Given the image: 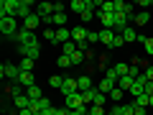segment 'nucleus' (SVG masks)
Returning a JSON list of instances; mask_svg holds the SVG:
<instances>
[{
	"mask_svg": "<svg viewBox=\"0 0 153 115\" xmlns=\"http://www.w3.org/2000/svg\"><path fill=\"white\" fill-rule=\"evenodd\" d=\"M18 46H38V38L33 31H26V28H21V31L16 33V38H13Z\"/></svg>",
	"mask_w": 153,
	"mask_h": 115,
	"instance_id": "obj_1",
	"label": "nucleus"
},
{
	"mask_svg": "<svg viewBox=\"0 0 153 115\" xmlns=\"http://www.w3.org/2000/svg\"><path fill=\"white\" fill-rule=\"evenodd\" d=\"M0 31H3V36L16 38V33L21 31L18 28V18H0Z\"/></svg>",
	"mask_w": 153,
	"mask_h": 115,
	"instance_id": "obj_2",
	"label": "nucleus"
},
{
	"mask_svg": "<svg viewBox=\"0 0 153 115\" xmlns=\"http://www.w3.org/2000/svg\"><path fill=\"white\" fill-rule=\"evenodd\" d=\"M21 0H3L0 3V18H16Z\"/></svg>",
	"mask_w": 153,
	"mask_h": 115,
	"instance_id": "obj_3",
	"label": "nucleus"
},
{
	"mask_svg": "<svg viewBox=\"0 0 153 115\" xmlns=\"http://www.w3.org/2000/svg\"><path fill=\"white\" fill-rule=\"evenodd\" d=\"M36 16L44 23L51 21V16H54V3H36Z\"/></svg>",
	"mask_w": 153,
	"mask_h": 115,
	"instance_id": "obj_4",
	"label": "nucleus"
},
{
	"mask_svg": "<svg viewBox=\"0 0 153 115\" xmlns=\"http://www.w3.org/2000/svg\"><path fill=\"white\" fill-rule=\"evenodd\" d=\"M21 72H23V69H21L18 64H3V66H0V77H3V79L8 77V79H16V82H18Z\"/></svg>",
	"mask_w": 153,
	"mask_h": 115,
	"instance_id": "obj_5",
	"label": "nucleus"
},
{
	"mask_svg": "<svg viewBox=\"0 0 153 115\" xmlns=\"http://www.w3.org/2000/svg\"><path fill=\"white\" fill-rule=\"evenodd\" d=\"M33 8H36V5H33L31 0H21V5H18V13H16V18H18V21H26V18L33 13Z\"/></svg>",
	"mask_w": 153,
	"mask_h": 115,
	"instance_id": "obj_6",
	"label": "nucleus"
},
{
	"mask_svg": "<svg viewBox=\"0 0 153 115\" xmlns=\"http://www.w3.org/2000/svg\"><path fill=\"white\" fill-rule=\"evenodd\" d=\"M64 108H69V110H79V108H84V97H82V92L66 95V105H64Z\"/></svg>",
	"mask_w": 153,
	"mask_h": 115,
	"instance_id": "obj_7",
	"label": "nucleus"
},
{
	"mask_svg": "<svg viewBox=\"0 0 153 115\" xmlns=\"http://www.w3.org/2000/svg\"><path fill=\"white\" fill-rule=\"evenodd\" d=\"M97 18H100V23H102V28H110V31H115V13L97 10Z\"/></svg>",
	"mask_w": 153,
	"mask_h": 115,
	"instance_id": "obj_8",
	"label": "nucleus"
},
{
	"mask_svg": "<svg viewBox=\"0 0 153 115\" xmlns=\"http://www.w3.org/2000/svg\"><path fill=\"white\" fill-rule=\"evenodd\" d=\"M18 51L23 59H33V61L41 56V46H18Z\"/></svg>",
	"mask_w": 153,
	"mask_h": 115,
	"instance_id": "obj_9",
	"label": "nucleus"
},
{
	"mask_svg": "<svg viewBox=\"0 0 153 115\" xmlns=\"http://www.w3.org/2000/svg\"><path fill=\"white\" fill-rule=\"evenodd\" d=\"M146 82H148V79H146V74H140V77L135 79V84H133V90H130V95H133V97H140V95H146Z\"/></svg>",
	"mask_w": 153,
	"mask_h": 115,
	"instance_id": "obj_10",
	"label": "nucleus"
},
{
	"mask_svg": "<svg viewBox=\"0 0 153 115\" xmlns=\"http://www.w3.org/2000/svg\"><path fill=\"white\" fill-rule=\"evenodd\" d=\"M61 92H64V97H66V95H74V92H79V84H76V79H71V77H64Z\"/></svg>",
	"mask_w": 153,
	"mask_h": 115,
	"instance_id": "obj_11",
	"label": "nucleus"
},
{
	"mask_svg": "<svg viewBox=\"0 0 153 115\" xmlns=\"http://www.w3.org/2000/svg\"><path fill=\"white\" fill-rule=\"evenodd\" d=\"M41 23H44V21H41V18L36 16V10H33L31 16H28L26 21H23V28H26V31H33V33H36V28L41 26Z\"/></svg>",
	"mask_w": 153,
	"mask_h": 115,
	"instance_id": "obj_12",
	"label": "nucleus"
},
{
	"mask_svg": "<svg viewBox=\"0 0 153 115\" xmlns=\"http://www.w3.org/2000/svg\"><path fill=\"white\" fill-rule=\"evenodd\" d=\"M87 36H89V28H87V26L71 28V41H76V44H82V41H87Z\"/></svg>",
	"mask_w": 153,
	"mask_h": 115,
	"instance_id": "obj_13",
	"label": "nucleus"
},
{
	"mask_svg": "<svg viewBox=\"0 0 153 115\" xmlns=\"http://www.w3.org/2000/svg\"><path fill=\"white\" fill-rule=\"evenodd\" d=\"M13 105H16L18 110H28V108H31V97H28L26 92H21V95L13 97Z\"/></svg>",
	"mask_w": 153,
	"mask_h": 115,
	"instance_id": "obj_14",
	"label": "nucleus"
},
{
	"mask_svg": "<svg viewBox=\"0 0 153 115\" xmlns=\"http://www.w3.org/2000/svg\"><path fill=\"white\" fill-rule=\"evenodd\" d=\"M66 41H71V28H56V44H61V46H64L66 44Z\"/></svg>",
	"mask_w": 153,
	"mask_h": 115,
	"instance_id": "obj_15",
	"label": "nucleus"
},
{
	"mask_svg": "<svg viewBox=\"0 0 153 115\" xmlns=\"http://www.w3.org/2000/svg\"><path fill=\"white\" fill-rule=\"evenodd\" d=\"M18 84H21V87H33V84H36V79H33V72H21V77H18Z\"/></svg>",
	"mask_w": 153,
	"mask_h": 115,
	"instance_id": "obj_16",
	"label": "nucleus"
},
{
	"mask_svg": "<svg viewBox=\"0 0 153 115\" xmlns=\"http://www.w3.org/2000/svg\"><path fill=\"white\" fill-rule=\"evenodd\" d=\"M100 41H102L107 49H112V41H115V31H110V28H102L100 31Z\"/></svg>",
	"mask_w": 153,
	"mask_h": 115,
	"instance_id": "obj_17",
	"label": "nucleus"
},
{
	"mask_svg": "<svg viewBox=\"0 0 153 115\" xmlns=\"http://www.w3.org/2000/svg\"><path fill=\"white\" fill-rule=\"evenodd\" d=\"M115 87H117V82H112V79H107V77H105L102 82L97 84V90H100V92H102V95H107V97H110V92H112Z\"/></svg>",
	"mask_w": 153,
	"mask_h": 115,
	"instance_id": "obj_18",
	"label": "nucleus"
},
{
	"mask_svg": "<svg viewBox=\"0 0 153 115\" xmlns=\"http://www.w3.org/2000/svg\"><path fill=\"white\" fill-rule=\"evenodd\" d=\"M128 21H130V18H128L125 16V13H115V31H125V28H128Z\"/></svg>",
	"mask_w": 153,
	"mask_h": 115,
	"instance_id": "obj_19",
	"label": "nucleus"
},
{
	"mask_svg": "<svg viewBox=\"0 0 153 115\" xmlns=\"http://www.w3.org/2000/svg\"><path fill=\"white\" fill-rule=\"evenodd\" d=\"M133 84H135V79H133L130 74H125V77H120V79H117V87H120L123 92H130Z\"/></svg>",
	"mask_w": 153,
	"mask_h": 115,
	"instance_id": "obj_20",
	"label": "nucleus"
},
{
	"mask_svg": "<svg viewBox=\"0 0 153 115\" xmlns=\"http://www.w3.org/2000/svg\"><path fill=\"white\" fill-rule=\"evenodd\" d=\"M69 10H74L76 16H82V13L87 10V0H71V3H69Z\"/></svg>",
	"mask_w": 153,
	"mask_h": 115,
	"instance_id": "obj_21",
	"label": "nucleus"
},
{
	"mask_svg": "<svg viewBox=\"0 0 153 115\" xmlns=\"http://www.w3.org/2000/svg\"><path fill=\"white\" fill-rule=\"evenodd\" d=\"M76 84H79V92H87V90H92V77L89 74L76 77Z\"/></svg>",
	"mask_w": 153,
	"mask_h": 115,
	"instance_id": "obj_22",
	"label": "nucleus"
},
{
	"mask_svg": "<svg viewBox=\"0 0 153 115\" xmlns=\"http://www.w3.org/2000/svg\"><path fill=\"white\" fill-rule=\"evenodd\" d=\"M120 36L125 38V44H133V41H138V31H135V28H130V26H128L125 31L120 33Z\"/></svg>",
	"mask_w": 153,
	"mask_h": 115,
	"instance_id": "obj_23",
	"label": "nucleus"
},
{
	"mask_svg": "<svg viewBox=\"0 0 153 115\" xmlns=\"http://www.w3.org/2000/svg\"><path fill=\"white\" fill-rule=\"evenodd\" d=\"M135 26H148V21H151V13L148 10H140V13H135Z\"/></svg>",
	"mask_w": 153,
	"mask_h": 115,
	"instance_id": "obj_24",
	"label": "nucleus"
},
{
	"mask_svg": "<svg viewBox=\"0 0 153 115\" xmlns=\"http://www.w3.org/2000/svg\"><path fill=\"white\" fill-rule=\"evenodd\" d=\"M51 26L64 28L66 26V13H54V16H51Z\"/></svg>",
	"mask_w": 153,
	"mask_h": 115,
	"instance_id": "obj_25",
	"label": "nucleus"
},
{
	"mask_svg": "<svg viewBox=\"0 0 153 115\" xmlns=\"http://www.w3.org/2000/svg\"><path fill=\"white\" fill-rule=\"evenodd\" d=\"M26 95H28L31 100H41V97H44V90L38 87V84H33V87H28V90H26Z\"/></svg>",
	"mask_w": 153,
	"mask_h": 115,
	"instance_id": "obj_26",
	"label": "nucleus"
},
{
	"mask_svg": "<svg viewBox=\"0 0 153 115\" xmlns=\"http://www.w3.org/2000/svg\"><path fill=\"white\" fill-rule=\"evenodd\" d=\"M123 97H125V92H123L120 87H115L112 92H110V100H112L115 105H120V102H123Z\"/></svg>",
	"mask_w": 153,
	"mask_h": 115,
	"instance_id": "obj_27",
	"label": "nucleus"
},
{
	"mask_svg": "<svg viewBox=\"0 0 153 115\" xmlns=\"http://www.w3.org/2000/svg\"><path fill=\"white\" fill-rule=\"evenodd\" d=\"M112 69H115V74H117V77H125L128 72H130V64H125V61H120V64H115Z\"/></svg>",
	"mask_w": 153,
	"mask_h": 115,
	"instance_id": "obj_28",
	"label": "nucleus"
},
{
	"mask_svg": "<svg viewBox=\"0 0 153 115\" xmlns=\"http://www.w3.org/2000/svg\"><path fill=\"white\" fill-rule=\"evenodd\" d=\"M87 115H107L102 105H87Z\"/></svg>",
	"mask_w": 153,
	"mask_h": 115,
	"instance_id": "obj_29",
	"label": "nucleus"
},
{
	"mask_svg": "<svg viewBox=\"0 0 153 115\" xmlns=\"http://www.w3.org/2000/svg\"><path fill=\"white\" fill-rule=\"evenodd\" d=\"M135 105H138V108H151V95H140V97H135Z\"/></svg>",
	"mask_w": 153,
	"mask_h": 115,
	"instance_id": "obj_30",
	"label": "nucleus"
},
{
	"mask_svg": "<svg viewBox=\"0 0 153 115\" xmlns=\"http://www.w3.org/2000/svg\"><path fill=\"white\" fill-rule=\"evenodd\" d=\"M56 64H59L61 69H69V66L74 64V61H71V56H66V54H61V56H59V61H56Z\"/></svg>",
	"mask_w": 153,
	"mask_h": 115,
	"instance_id": "obj_31",
	"label": "nucleus"
},
{
	"mask_svg": "<svg viewBox=\"0 0 153 115\" xmlns=\"http://www.w3.org/2000/svg\"><path fill=\"white\" fill-rule=\"evenodd\" d=\"M49 84H51V87H56V90H61V84H64V77L54 74V77H51V79H49Z\"/></svg>",
	"mask_w": 153,
	"mask_h": 115,
	"instance_id": "obj_32",
	"label": "nucleus"
},
{
	"mask_svg": "<svg viewBox=\"0 0 153 115\" xmlns=\"http://www.w3.org/2000/svg\"><path fill=\"white\" fill-rule=\"evenodd\" d=\"M51 108H54V105H51L49 97H41V100H38V110H41V113H44V110H51Z\"/></svg>",
	"mask_w": 153,
	"mask_h": 115,
	"instance_id": "obj_33",
	"label": "nucleus"
},
{
	"mask_svg": "<svg viewBox=\"0 0 153 115\" xmlns=\"http://www.w3.org/2000/svg\"><path fill=\"white\" fill-rule=\"evenodd\" d=\"M61 49H64V54H66V56H71V54L76 51V44H74V41H66V44L61 46Z\"/></svg>",
	"mask_w": 153,
	"mask_h": 115,
	"instance_id": "obj_34",
	"label": "nucleus"
},
{
	"mask_svg": "<svg viewBox=\"0 0 153 115\" xmlns=\"http://www.w3.org/2000/svg\"><path fill=\"white\" fill-rule=\"evenodd\" d=\"M33 64H36L33 59H21V64H18V66H21L23 72H31V69H33Z\"/></svg>",
	"mask_w": 153,
	"mask_h": 115,
	"instance_id": "obj_35",
	"label": "nucleus"
},
{
	"mask_svg": "<svg viewBox=\"0 0 153 115\" xmlns=\"http://www.w3.org/2000/svg\"><path fill=\"white\" fill-rule=\"evenodd\" d=\"M44 38L46 41H56V28H44Z\"/></svg>",
	"mask_w": 153,
	"mask_h": 115,
	"instance_id": "obj_36",
	"label": "nucleus"
},
{
	"mask_svg": "<svg viewBox=\"0 0 153 115\" xmlns=\"http://www.w3.org/2000/svg\"><path fill=\"white\" fill-rule=\"evenodd\" d=\"M94 16H97V13H94V10H84V13H82V16H79V18H82V23H84V26H87V23L92 21Z\"/></svg>",
	"mask_w": 153,
	"mask_h": 115,
	"instance_id": "obj_37",
	"label": "nucleus"
},
{
	"mask_svg": "<svg viewBox=\"0 0 153 115\" xmlns=\"http://www.w3.org/2000/svg\"><path fill=\"white\" fill-rule=\"evenodd\" d=\"M125 46V38L120 36V33H115V41H112V49H123Z\"/></svg>",
	"mask_w": 153,
	"mask_h": 115,
	"instance_id": "obj_38",
	"label": "nucleus"
},
{
	"mask_svg": "<svg viewBox=\"0 0 153 115\" xmlns=\"http://www.w3.org/2000/svg\"><path fill=\"white\" fill-rule=\"evenodd\" d=\"M71 61H74V64H82V61H84V54H82L79 49H76L74 54H71Z\"/></svg>",
	"mask_w": 153,
	"mask_h": 115,
	"instance_id": "obj_39",
	"label": "nucleus"
},
{
	"mask_svg": "<svg viewBox=\"0 0 153 115\" xmlns=\"http://www.w3.org/2000/svg\"><path fill=\"white\" fill-rule=\"evenodd\" d=\"M128 74H130V77H133V79H138V77H140V74H143V72H140V69H138V64H130V72H128Z\"/></svg>",
	"mask_w": 153,
	"mask_h": 115,
	"instance_id": "obj_40",
	"label": "nucleus"
},
{
	"mask_svg": "<svg viewBox=\"0 0 153 115\" xmlns=\"http://www.w3.org/2000/svg\"><path fill=\"white\" fill-rule=\"evenodd\" d=\"M87 41H89V44H97V41H100V31H89Z\"/></svg>",
	"mask_w": 153,
	"mask_h": 115,
	"instance_id": "obj_41",
	"label": "nucleus"
},
{
	"mask_svg": "<svg viewBox=\"0 0 153 115\" xmlns=\"http://www.w3.org/2000/svg\"><path fill=\"white\" fill-rule=\"evenodd\" d=\"M143 46H146V54L153 56V38H146V44H143Z\"/></svg>",
	"mask_w": 153,
	"mask_h": 115,
	"instance_id": "obj_42",
	"label": "nucleus"
},
{
	"mask_svg": "<svg viewBox=\"0 0 153 115\" xmlns=\"http://www.w3.org/2000/svg\"><path fill=\"white\" fill-rule=\"evenodd\" d=\"M54 13H66V5L64 3H54Z\"/></svg>",
	"mask_w": 153,
	"mask_h": 115,
	"instance_id": "obj_43",
	"label": "nucleus"
},
{
	"mask_svg": "<svg viewBox=\"0 0 153 115\" xmlns=\"http://www.w3.org/2000/svg\"><path fill=\"white\" fill-rule=\"evenodd\" d=\"M143 74H146L148 82H153V66H146V72H143Z\"/></svg>",
	"mask_w": 153,
	"mask_h": 115,
	"instance_id": "obj_44",
	"label": "nucleus"
},
{
	"mask_svg": "<svg viewBox=\"0 0 153 115\" xmlns=\"http://www.w3.org/2000/svg\"><path fill=\"white\" fill-rule=\"evenodd\" d=\"M69 113H71L69 108H56V115H69Z\"/></svg>",
	"mask_w": 153,
	"mask_h": 115,
	"instance_id": "obj_45",
	"label": "nucleus"
},
{
	"mask_svg": "<svg viewBox=\"0 0 153 115\" xmlns=\"http://www.w3.org/2000/svg\"><path fill=\"white\" fill-rule=\"evenodd\" d=\"M151 108H153V95H151Z\"/></svg>",
	"mask_w": 153,
	"mask_h": 115,
	"instance_id": "obj_46",
	"label": "nucleus"
}]
</instances>
